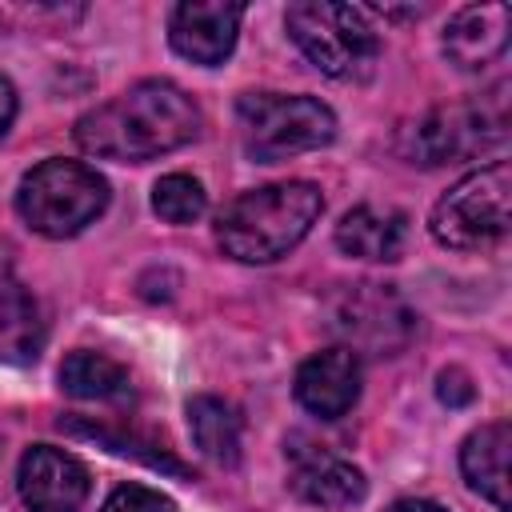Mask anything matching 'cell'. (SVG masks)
<instances>
[{"label":"cell","instance_id":"cell-1","mask_svg":"<svg viewBox=\"0 0 512 512\" xmlns=\"http://www.w3.org/2000/svg\"><path fill=\"white\" fill-rule=\"evenodd\" d=\"M200 136L196 100L172 80H140L76 124V144L92 156L144 164Z\"/></svg>","mask_w":512,"mask_h":512},{"label":"cell","instance_id":"cell-2","mask_svg":"<svg viewBox=\"0 0 512 512\" xmlns=\"http://www.w3.org/2000/svg\"><path fill=\"white\" fill-rule=\"evenodd\" d=\"M324 212V196L308 180H284V184H264L244 196H236L220 220H216V240L232 260L244 264H268L288 256L316 216Z\"/></svg>","mask_w":512,"mask_h":512},{"label":"cell","instance_id":"cell-3","mask_svg":"<svg viewBox=\"0 0 512 512\" xmlns=\"http://www.w3.org/2000/svg\"><path fill=\"white\" fill-rule=\"evenodd\" d=\"M284 24L296 48L332 80H364L380 56V40L364 8L336 0H304L288 8Z\"/></svg>","mask_w":512,"mask_h":512},{"label":"cell","instance_id":"cell-4","mask_svg":"<svg viewBox=\"0 0 512 512\" xmlns=\"http://www.w3.org/2000/svg\"><path fill=\"white\" fill-rule=\"evenodd\" d=\"M108 204V180L80 160H44L36 164L16 192L24 224L40 236L64 240L88 228Z\"/></svg>","mask_w":512,"mask_h":512},{"label":"cell","instance_id":"cell-5","mask_svg":"<svg viewBox=\"0 0 512 512\" xmlns=\"http://www.w3.org/2000/svg\"><path fill=\"white\" fill-rule=\"evenodd\" d=\"M244 152L260 164H276L312 148H324L336 136V116L328 104L312 96H280V92H244L236 100Z\"/></svg>","mask_w":512,"mask_h":512},{"label":"cell","instance_id":"cell-6","mask_svg":"<svg viewBox=\"0 0 512 512\" xmlns=\"http://www.w3.org/2000/svg\"><path fill=\"white\" fill-rule=\"evenodd\" d=\"M512 224V168L504 160L452 184L432 208V236L456 252H484L508 236Z\"/></svg>","mask_w":512,"mask_h":512},{"label":"cell","instance_id":"cell-7","mask_svg":"<svg viewBox=\"0 0 512 512\" xmlns=\"http://www.w3.org/2000/svg\"><path fill=\"white\" fill-rule=\"evenodd\" d=\"M508 136V108H504V88H492L480 100L464 104H440L424 112L416 124L400 132V152L412 164L436 168L448 160L476 156L484 148H496Z\"/></svg>","mask_w":512,"mask_h":512},{"label":"cell","instance_id":"cell-8","mask_svg":"<svg viewBox=\"0 0 512 512\" xmlns=\"http://www.w3.org/2000/svg\"><path fill=\"white\" fill-rule=\"evenodd\" d=\"M332 328L348 340L344 348H368V352H396L408 344L416 316L388 284H352L340 292L332 308Z\"/></svg>","mask_w":512,"mask_h":512},{"label":"cell","instance_id":"cell-9","mask_svg":"<svg viewBox=\"0 0 512 512\" xmlns=\"http://www.w3.org/2000/svg\"><path fill=\"white\" fill-rule=\"evenodd\" d=\"M16 484L28 512H80L88 500V468L52 444H32L24 452Z\"/></svg>","mask_w":512,"mask_h":512},{"label":"cell","instance_id":"cell-10","mask_svg":"<svg viewBox=\"0 0 512 512\" xmlns=\"http://www.w3.org/2000/svg\"><path fill=\"white\" fill-rule=\"evenodd\" d=\"M288 460H292V492L308 504H320V508H352L364 500L368 484H364V472L328 452V448H316V444H304V440H292L288 448Z\"/></svg>","mask_w":512,"mask_h":512},{"label":"cell","instance_id":"cell-11","mask_svg":"<svg viewBox=\"0 0 512 512\" xmlns=\"http://www.w3.org/2000/svg\"><path fill=\"white\" fill-rule=\"evenodd\" d=\"M240 4H224V0H188L172 8L168 20V36L172 48L196 64H220L240 32Z\"/></svg>","mask_w":512,"mask_h":512},{"label":"cell","instance_id":"cell-12","mask_svg":"<svg viewBox=\"0 0 512 512\" xmlns=\"http://www.w3.org/2000/svg\"><path fill=\"white\" fill-rule=\"evenodd\" d=\"M360 396V356L352 348H324L296 372V400L320 420L344 416Z\"/></svg>","mask_w":512,"mask_h":512},{"label":"cell","instance_id":"cell-13","mask_svg":"<svg viewBox=\"0 0 512 512\" xmlns=\"http://www.w3.org/2000/svg\"><path fill=\"white\" fill-rule=\"evenodd\" d=\"M508 28H512V12L500 0L460 8L444 28V56L460 72H480V68H488L492 60L504 56Z\"/></svg>","mask_w":512,"mask_h":512},{"label":"cell","instance_id":"cell-14","mask_svg":"<svg viewBox=\"0 0 512 512\" xmlns=\"http://www.w3.org/2000/svg\"><path fill=\"white\" fill-rule=\"evenodd\" d=\"M40 344H44L40 308L24 288V280L16 276L12 256L0 248V360L32 364L40 356Z\"/></svg>","mask_w":512,"mask_h":512},{"label":"cell","instance_id":"cell-15","mask_svg":"<svg viewBox=\"0 0 512 512\" xmlns=\"http://www.w3.org/2000/svg\"><path fill=\"white\" fill-rule=\"evenodd\" d=\"M508 452H512V428L504 420H492L484 428H476L464 448H460V472L464 480L492 500L500 512L512 508V492H508Z\"/></svg>","mask_w":512,"mask_h":512},{"label":"cell","instance_id":"cell-16","mask_svg":"<svg viewBox=\"0 0 512 512\" xmlns=\"http://www.w3.org/2000/svg\"><path fill=\"white\" fill-rule=\"evenodd\" d=\"M404 240H408V224L392 208L360 204L336 224V244L360 260H400Z\"/></svg>","mask_w":512,"mask_h":512},{"label":"cell","instance_id":"cell-17","mask_svg":"<svg viewBox=\"0 0 512 512\" xmlns=\"http://www.w3.org/2000/svg\"><path fill=\"white\" fill-rule=\"evenodd\" d=\"M188 432L196 440V448L212 460V464H224L232 468L240 460V412L220 400V396H192L188 400Z\"/></svg>","mask_w":512,"mask_h":512},{"label":"cell","instance_id":"cell-18","mask_svg":"<svg viewBox=\"0 0 512 512\" xmlns=\"http://www.w3.org/2000/svg\"><path fill=\"white\" fill-rule=\"evenodd\" d=\"M60 388L76 400H120L128 396V372L100 352H72L60 364Z\"/></svg>","mask_w":512,"mask_h":512},{"label":"cell","instance_id":"cell-19","mask_svg":"<svg viewBox=\"0 0 512 512\" xmlns=\"http://www.w3.org/2000/svg\"><path fill=\"white\" fill-rule=\"evenodd\" d=\"M152 208H156V216L168 220V224H192V220L204 216L208 196H204L200 180H192V176H184V172H172V176L156 180V188H152Z\"/></svg>","mask_w":512,"mask_h":512},{"label":"cell","instance_id":"cell-20","mask_svg":"<svg viewBox=\"0 0 512 512\" xmlns=\"http://www.w3.org/2000/svg\"><path fill=\"white\" fill-rule=\"evenodd\" d=\"M60 428L72 432V436H92V440L108 444L112 452H120V456H136V460H144V464H152V468H164V472H172V476H192L176 456H168V452H160V448H152V444H144V440H136V436H120V432H112V428H104V424L60 420Z\"/></svg>","mask_w":512,"mask_h":512},{"label":"cell","instance_id":"cell-21","mask_svg":"<svg viewBox=\"0 0 512 512\" xmlns=\"http://www.w3.org/2000/svg\"><path fill=\"white\" fill-rule=\"evenodd\" d=\"M100 512H176V504H172L164 492H156V488L124 484V488H116V492L104 500Z\"/></svg>","mask_w":512,"mask_h":512},{"label":"cell","instance_id":"cell-22","mask_svg":"<svg viewBox=\"0 0 512 512\" xmlns=\"http://www.w3.org/2000/svg\"><path fill=\"white\" fill-rule=\"evenodd\" d=\"M436 392H440V400L448 408H460V404H468L476 396V388H472V380H468L464 368H444L440 380H436Z\"/></svg>","mask_w":512,"mask_h":512},{"label":"cell","instance_id":"cell-23","mask_svg":"<svg viewBox=\"0 0 512 512\" xmlns=\"http://www.w3.org/2000/svg\"><path fill=\"white\" fill-rule=\"evenodd\" d=\"M12 116H16V88H12V84L0 76V136L8 132Z\"/></svg>","mask_w":512,"mask_h":512},{"label":"cell","instance_id":"cell-24","mask_svg":"<svg viewBox=\"0 0 512 512\" xmlns=\"http://www.w3.org/2000/svg\"><path fill=\"white\" fill-rule=\"evenodd\" d=\"M388 512H444V508L432 504V500H396Z\"/></svg>","mask_w":512,"mask_h":512}]
</instances>
